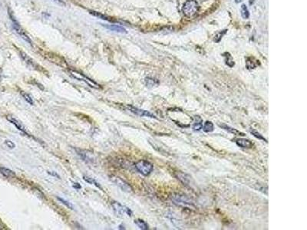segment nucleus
Here are the masks:
<instances>
[{
    "label": "nucleus",
    "mask_w": 307,
    "mask_h": 230,
    "mask_svg": "<svg viewBox=\"0 0 307 230\" xmlns=\"http://www.w3.org/2000/svg\"><path fill=\"white\" fill-rule=\"evenodd\" d=\"M199 4L196 0H187L184 2L182 12L187 18H192L199 12Z\"/></svg>",
    "instance_id": "1"
},
{
    "label": "nucleus",
    "mask_w": 307,
    "mask_h": 230,
    "mask_svg": "<svg viewBox=\"0 0 307 230\" xmlns=\"http://www.w3.org/2000/svg\"><path fill=\"white\" fill-rule=\"evenodd\" d=\"M22 95L23 96V97L25 98V100L28 103H29V104H30L31 105H32V104H33V100H32V97H31V96L29 95V94H26V93L22 92Z\"/></svg>",
    "instance_id": "24"
},
{
    "label": "nucleus",
    "mask_w": 307,
    "mask_h": 230,
    "mask_svg": "<svg viewBox=\"0 0 307 230\" xmlns=\"http://www.w3.org/2000/svg\"><path fill=\"white\" fill-rule=\"evenodd\" d=\"M135 167H136L137 170L144 176H148L151 174L154 169L153 164L148 161L144 160L138 161L135 164Z\"/></svg>",
    "instance_id": "2"
},
{
    "label": "nucleus",
    "mask_w": 307,
    "mask_h": 230,
    "mask_svg": "<svg viewBox=\"0 0 307 230\" xmlns=\"http://www.w3.org/2000/svg\"><path fill=\"white\" fill-rule=\"evenodd\" d=\"M111 179H112V182H113L116 186H117V187H118L121 190H123L124 192H131L133 191L131 187L129 185L128 183H127L126 181L124 180V179H122L121 178H120V177L113 176V177H112Z\"/></svg>",
    "instance_id": "3"
},
{
    "label": "nucleus",
    "mask_w": 307,
    "mask_h": 230,
    "mask_svg": "<svg viewBox=\"0 0 307 230\" xmlns=\"http://www.w3.org/2000/svg\"><path fill=\"white\" fill-rule=\"evenodd\" d=\"M89 12L91 13V15H93L94 16H95V17L99 18V19H104V20L109 21V22H112V21H114L113 19H111L110 16H106V15L102 14L101 12H95V11H91V10L89 11Z\"/></svg>",
    "instance_id": "15"
},
{
    "label": "nucleus",
    "mask_w": 307,
    "mask_h": 230,
    "mask_svg": "<svg viewBox=\"0 0 307 230\" xmlns=\"http://www.w3.org/2000/svg\"><path fill=\"white\" fill-rule=\"evenodd\" d=\"M19 55H20V57L22 58V59L23 60V61H25L26 64L29 65V67H31V68H34L35 69H38L39 68H40V67L39 66V65H37L36 63H35V61H34L33 60H32V58H31L30 57H29L27 54H25L24 52L19 51Z\"/></svg>",
    "instance_id": "8"
},
{
    "label": "nucleus",
    "mask_w": 307,
    "mask_h": 230,
    "mask_svg": "<svg viewBox=\"0 0 307 230\" xmlns=\"http://www.w3.org/2000/svg\"><path fill=\"white\" fill-rule=\"evenodd\" d=\"M102 26H104L106 29H109L111 31H113V32H119V33H126L127 31L126 29L124 27L117 25H106V24H102Z\"/></svg>",
    "instance_id": "11"
},
{
    "label": "nucleus",
    "mask_w": 307,
    "mask_h": 230,
    "mask_svg": "<svg viewBox=\"0 0 307 230\" xmlns=\"http://www.w3.org/2000/svg\"><path fill=\"white\" fill-rule=\"evenodd\" d=\"M5 143H6V145L8 147L11 148V149H13V148L15 147V143H13L12 141H9V140H6V141H5Z\"/></svg>",
    "instance_id": "25"
},
{
    "label": "nucleus",
    "mask_w": 307,
    "mask_h": 230,
    "mask_svg": "<svg viewBox=\"0 0 307 230\" xmlns=\"http://www.w3.org/2000/svg\"><path fill=\"white\" fill-rule=\"evenodd\" d=\"M145 84L148 87H154V86L157 85L158 84V82L155 79H153V78H145Z\"/></svg>",
    "instance_id": "21"
},
{
    "label": "nucleus",
    "mask_w": 307,
    "mask_h": 230,
    "mask_svg": "<svg viewBox=\"0 0 307 230\" xmlns=\"http://www.w3.org/2000/svg\"><path fill=\"white\" fill-rule=\"evenodd\" d=\"M0 173H1V174H2L4 177H7V178H12V177H16V174H15L12 170L8 169V168L2 167V166L0 167Z\"/></svg>",
    "instance_id": "14"
},
{
    "label": "nucleus",
    "mask_w": 307,
    "mask_h": 230,
    "mask_svg": "<svg viewBox=\"0 0 307 230\" xmlns=\"http://www.w3.org/2000/svg\"><path fill=\"white\" fill-rule=\"evenodd\" d=\"M241 16H242L243 19H247L248 18H249L250 12H249V10H248V8L246 7V5L243 4L242 6H241Z\"/></svg>",
    "instance_id": "17"
},
{
    "label": "nucleus",
    "mask_w": 307,
    "mask_h": 230,
    "mask_svg": "<svg viewBox=\"0 0 307 230\" xmlns=\"http://www.w3.org/2000/svg\"><path fill=\"white\" fill-rule=\"evenodd\" d=\"M48 174H50V175L53 176V177H56V178L60 179L59 175H58V174H57V173H55V172H51V171H48Z\"/></svg>",
    "instance_id": "26"
},
{
    "label": "nucleus",
    "mask_w": 307,
    "mask_h": 230,
    "mask_svg": "<svg viewBox=\"0 0 307 230\" xmlns=\"http://www.w3.org/2000/svg\"><path fill=\"white\" fill-rule=\"evenodd\" d=\"M202 129L205 132H212L214 130V125L211 121H206Z\"/></svg>",
    "instance_id": "16"
},
{
    "label": "nucleus",
    "mask_w": 307,
    "mask_h": 230,
    "mask_svg": "<svg viewBox=\"0 0 307 230\" xmlns=\"http://www.w3.org/2000/svg\"><path fill=\"white\" fill-rule=\"evenodd\" d=\"M236 143L239 147L242 148H246V149H250L254 146L252 142L247 139H244V138H240V139L236 140Z\"/></svg>",
    "instance_id": "10"
},
{
    "label": "nucleus",
    "mask_w": 307,
    "mask_h": 230,
    "mask_svg": "<svg viewBox=\"0 0 307 230\" xmlns=\"http://www.w3.org/2000/svg\"><path fill=\"white\" fill-rule=\"evenodd\" d=\"M219 126L221 127V128L224 129L225 130H227V131H228V132H229V133H232V134H233V135H236V136H243V137L245 136L244 133H242V132H241V131H240V130H236V129L231 128V127L228 126V125H226V124H219Z\"/></svg>",
    "instance_id": "12"
},
{
    "label": "nucleus",
    "mask_w": 307,
    "mask_h": 230,
    "mask_svg": "<svg viewBox=\"0 0 307 230\" xmlns=\"http://www.w3.org/2000/svg\"><path fill=\"white\" fill-rule=\"evenodd\" d=\"M12 22H13V29H14V30L16 31V32L18 33V35H19V36L21 37L22 39H23L25 42H27V43H29V44H30V45H32V40H31V38H29V36L27 35V34L25 33V32H24V30L23 29L21 28V26L19 25V24L17 22H16V20L14 19V18H12Z\"/></svg>",
    "instance_id": "5"
},
{
    "label": "nucleus",
    "mask_w": 307,
    "mask_h": 230,
    "mask_svg": "<svg viewBox=\"0 0 307 230\" xmlns=\"http://www.w3.org/2000/svg\"><path fill=\"white\" fill-rule=\"evenodd\" d=\"M71 75H72L73 77H75L76 79L80 80V81H85L86 84H88L89 86H91V87L94 88H99V85L97 84V83H95L94 81H92V80L90 79V78H87L86 76L83 75V74H81V73H78V72H76V71H71Z\"/></svg>",
    "instance_id": "6"
},
{
    "label": "nucleus",
    "mask_w": 307,
    "mask_h": 230,
    "mask_svg": "<svg viewBox=\"0 0 307 230\" xmlns=\"http://www.w3.org/2000/svg\"><path fill=\"white\" fill-rule=\"evenodd\" d=\"M7 120H9L10 123H12V124L14 125V126H16V128H18V130H19L20 131H22V133H25V134H28V132H27V130H26L25 128L24 127V125L22 124V123H21V122L19 121V120H17V119L15 118V117H12V116H8Z\"/></svg>",
    "instance_id": "9"
},
{
    "label": "nucleus",
    "mask_w": 307,
    "mask_h": 230,
    "mask_svg": "<svg viewBox=\"0 0 307 230\" xmlns=\"http://www.w3.org/2000/svg\"><path fill=\"white\" fill-rule=\"evenodd\" d=\"M128 108L131 112L134 113L135 115L140 116V117H151V118L157 119L156 116L153 115V114L151 113V112L148 111V110H142V109L137 108V107H133V106H128Z\"/></svg>",
    "instance_id": "7"
},
{
    "label": "nucleus",
    "mask_w": 307,
    "mask_h": 230,
    "mask_svg": "<svg viewBox=\"0 0 307 230\" xmlns=\"http://www.w3.org/2000/svg\"><path fill=\"white\" fill-rule=\"evenodd\" d=\"M203 128V120L200 116H195V121L193 124L192 128L195 131H199Z\"/></svg>",
    "instance_id": "13"
},
{
    "label": "nucleus",
    "mask_w": 307,
    "mask_h": 230,
    "mask_svg": "<svg viewBox=\"0 0 307 230\" xmlns=\"http://www.w3.org/2000/svg\"><path fill=\"white\" fill-rule=\"evenodd\" d=\"M135 223L138 226V227L139 228V229H141L142 230H146L148 229V224H147L144 221H143V220L137 219L135 221Z\"/></svg>",
    "instance_id": "18"
},
{
    "label": "nucleus",
    "mask_w": 307,
    "mask_h": 230,
    "mask_svg": "<svg viewBox=\"0 0 307 230\" xmlns=\"http://www.w3.org/2000/svg\"><path fill=\"white\" fill-rule=\"evenodd\" d=\"M57 199H58L59 201H61L62 203H63V204L66 205L68 208H69V209H71V210H74V206H73V205L71 204V203H69L68 201H67V200H63L62 198H60V197H57Z\"/></svg>",
    "instance_id": "23"
},
{
    "label": "nucleus",
    "mask_w": 307,
    "mask_h": 230,
    "mask_svg": "<svg viewBox=\"0 0 307 230\" xmlns=\"http://www.w3.org/2000/svg\"><path fill=\"white\" fill-rule=\"evenodd\" d=\"M1 73H2V69L0 68V78H1Z\"/></svg>",
    "instance_id": "29"
},
{
    "label": "nucleus",
    "mask_w": 307,
    "mask_h": 230,
    "mask_svg": "<svg viewBox=\"0 0 307 230\" xmlns=\"http://www.w3.org/2000/svg\"><path fill=\"white\" fill-rule=\"evenodd\" d=\"M83 179H84L86 181V182H87V183H90V184H93V185H94V186H95V187H97L98 188L101 189V190H102V187H101V186H100V184H99V183L97 182V181H96V180H94V179H92V178H90V177H86V176H84V177H83Z\"/></svg>",
    "instance_id": "20"
},
{
    "label": "nucleus",
    "mask_w": 307,
    "mask_h": 230,
    "mask_svg": "<svg viewBox=\"0 0 307 230\" xmlns=\"http://www.w3.org/2000/svg\"><path fill=\"white\" fill-rule=\"evenodd\" d=\"M112 207H113L114 210L117 215L119 216H122L124 214L128 215L129 216H132V211L128 208V207L125 206V205L120 204L118 202H113L112 203Z\"/></svg>",
    "instance_id": "4"
},
{
    "label": "nucleus",
    "mask_w": 307,
    "mask_h": 230,
    "mask_svg": "<svg viewBox=\"0 0 307 230\" xmlns=\"http://www.w3.org/2000/svg\"><path fill=\"white\" fill-rule=\"evenodd\" d=\"M242 0H236V3H238V2H241Z\"/></svg>",
    "instance_id": "28"
},
{
    "label": "nucleus",
    "mask_w": 307,
    "mask_h": 230,
    "mask_svg": "<svg viewBox=\"0 0 307 230\" xmlns=\"http://www.w3.org/2000/svg\"><path fill=\"white\" fill-rule=\"evenodd\" d=\"M250 133H252V135H254V136L256 138H257V139L262 140V141H264L267 142V140L265 139V138H264V137H263V135H261V133H259V132L257 131V130H255V129L250 128Z\"/></svg>",
    "instance_id": "19"
},
{
    "label": "nucleus",
    "mask_w": 307,
    "mask_h": 230,
    "mask_svg": "<svg viewBox=\"0 0 307 230\" xmlns=\"http://www.w3.org/2000/svg\"><path fill=\"white\" fill-rule=\"evenodd\" d=\"M226 55H227L225 56L226 57V64L230 68H232V67H233V65H234V61H233V58H232V56L229 53H227Z\"/></svg>",
    "instance_id": "22"
},
{
    "label": "nucleus",
    "mask_w": 307,
    "mask_h": 230,
    "mask_svg": "<svg viewBox=\"0 0 307 230\" xmlns=\"http://www.w3.org/2000/svg\"><path fill=\"white\" fill-rule=\"evenodd\" d=\"M73 187H74L76 189H81V186L79 185V183H75L73 184Z\"/></svg>",
    "instance_id": "27"
}]
</instances>
